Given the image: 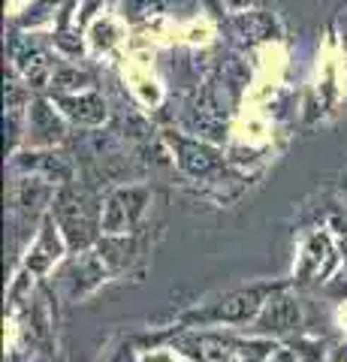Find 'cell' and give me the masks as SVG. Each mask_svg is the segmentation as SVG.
Wrapping results in <instances>:
<instances>
[{
    "label": "cell",
    "instance_id": "6da1fadb",
    "mask_svg": "<svg viewBox=\"0 0 347 362\" xmlns=\"http://www.w3.org/2000/svg\"><path fill=\"white\" fill-rule=\"evenodd\" d=\"M13 61H16V70L25 76L33 88H40L42 82H46V76H49V58H46V52H42L30 37L13 40Z\"/></svg>",
    "mask_w": 347,
    "mask_h": 362
},
{
    "label": "cell",
    "instance_id": "7a4b0ae2",
    "mask_svg": "<svg viewBox=\"0 0 347 362\" xmlns=\"http://www.w3.org/2000/svg\"><path fill=\"white\" fill-rule=\"evenodd\" d=\"M58 103L64 106L66 115H73L82 124H97L106 118V106L97 94H82V97H58Z\"/></svg>",
    "mask_w": 347,
    "mask_h": 362
},
{
    "label": "cell",
    "instance_id": "3957f363",
    "mask_svg": "<svg viewBox=\"0 0 347 362\" xmlns=\"http://www.w3.org/2000/svg\"><path fill=\"white\" fill-rule=\"evenodd\" d=\"M58 9H61V0H30V4L25 6V13L16 18V25L25 28V30L42 28V25H49V21L58 16Z\"/></svg>",
    "mask_w": 347,
    "mask_h": 362
},
{
    "label": "cell",
    "instance_id": "277c9868",
    "mask_svg": "<svg viewBox=\"0 0 347 362\" xmlns=\"http://www.w3.org/2000/svg\"><path fill=\"white\" fill-rule=\"evenodd\" d=\"M236 28L242 33H251L254 40H266V37H272L275 21H272V16H269V13L254 9V13H236Z\"/></svg>",
    "mask_w": 347,
    "mask_h": 362
},
{
    "label": "cell",
    "instance_id": "5b68a950",
    "mask_svg": "<svg viewBox=\"0 0 347 362\" xmlns=\"http://www.w3.org/2000/svg\"><path fill=\"white\" fill-rule=\"evenodd\" d=\"M163 9L160 0H124V16L130 21H142V18H151Z\"/></svg>",
    "mask_w": 347,
    "mask_h": 362
},
{
    "label": "cell",
    "instance_id": "8992f818",
    "mask_svg": "<svg viewBox=\"0 0 347 362\" xmlns=\"http://www.w3.org/2000/svg\"><path fill=\"white\" fill-rule=\"evenodd\" d=\"M52 85H58V88H64V90H82V88L88 85V76L79 73V70H73V66H64V70L54 73Z\"/></svg>",
    "mask_w": 347,
    "mask_h": 362
},
{
    "label": "cell",
    "instance_id": "52a82bcc",
    "mask_svg": "<svg viewBox=\"0 0 347 362\" xmlns=\"http://www.w3.org/2000/svg\"><path fill=\"white\" fill-rule=\"evenodd\" d=\"M94 42L103 45V49H109V45L115 42V28H112L109 21H97L94 25Z\"/></svg>",
    "mask_w": 347,
    "mask_h": 362
},
{
    "label": "cell",
    "instance_id": "ba28073f",
    "mask_svg": "<svg viewBox=\"0 0 347 362\" xmlns=\"http://www.w3.org/2000/svg\"><path fill=\"white\" fill-rule=\"evenodd\" d=\"M254 4V0H227V6L233 9V13H242V9H248Z\"/></svg>",
    "mask_w": 347,
    "mask_h": 362
}]
</instances>
